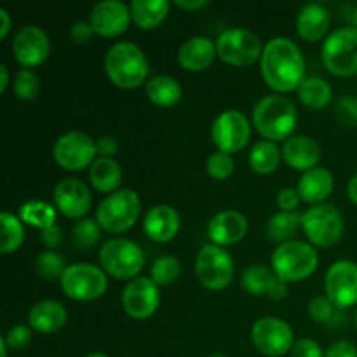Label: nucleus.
Listing matches in <instances>:
<instances>
[{"label":"nucleus","instance_id":"de8ad7c7","mask_svg":"<svg viewBox=\"0 0 357 357\" xmlns=\"http://www.w3.org/2000/svg\"><path fill=\"white\" fill-rule=\"evenodd\" d=\"M326 357H357V349L351 342L337 340L328 347Z\"/></svg>","mask_w":357,"mask_h":357},{"label":"nucleus","instance_id":"20e7f679","mask_svg":"<svg viewBox=\"0 0 357 357\" xmlns=\"http://www.w3.org/2000/svg\"><path fill=\"white\" fill-rule=\"evenodd\" d=\"M319 265V253L312 244L293 239L279 244L272 255V271L281 281L302 282L309 279Z\"/></svg>","mask_w":357,"mask_h":357},{"label":"nucleus","instance_id":"4d7b16f0","mask_svg":"<svg viewBox=\"0 0 357 357\" xmlns=\"http://www.w3.org/2000/svg\"><path fill=\"white\" fill-rule=\"evenodd\" d=\"M352 24H354V28L357 30V7L354 9V14H352Z\"/></svg>","mask_w":357,"mask_h":357},{"label":"nucleus","instance_id":"9d476101","mask_svg":"<svg viewBox=\"0 0 357 357\" xmlns=\"http://www.w3.org/2000/svg\"><path fill=\"white\" fill-rule=\"evenodd\" d=\"M234 260L223 248L206 244L195 258V278L209 291H222L232 282Z\"/></svg>","mask_w":357,"mask_h":357},{"label":"nucleus","instance_id":"aec40b11","mask_svg":"<svg viewBox=\"0 0 357 357\" xmlns=\"http://www.w3.org/2000/svg\"><path fill=\"white\" fill-rule=\"evenodd\" d=\"M248 234V220L243 213L225 209L220 211L208 223V236L213 244L220 248L241 243Z\"/></svg>","mask_w":357,"mask_h":357},{"label":"nucleus","instance_id":"a18cd8bd","mask_svg":"<svg viewBox=\"0 0 357 357\" xmlns=\"http://www.w3.org/2000/svg\"><path fill=\"white\" fill-rule=\"evenodd\" d=\"M93 35L94 30L93 26H91L89 21H77V23H73L72 28H70V37H72V40L79 45L87 44V42L93 38Z\"/></svg>","mask_w":357,"mask_h":357},{"label":"nucleus","instance_id":"6e6d98bb","mask_svg":"<svg viewBox=\"0 0 357 357\" xmlns=\"http://www.w3.org/2000/svg\"><path fill=\"white\" fill-rule=\"evenodd\" d=\"M7 351H9V347H7L6 344V338H0V352H2V356L0 357H7Z\"/></svg>","mask_w":357,"mask_h":357},{"label":"nucleus","instance_id":"79ce46f5","mask_svg":"<svg viewBox=\"0 0 357 357\" xmlns=\"http://www.w3.org/2000/svg\"><path fill=\"white\" fill-rule=\"evenodd\" d=\"M31 328L23 326V324H17V326H13L7 335H3L6 338V344L10 351H23L30 345L31 342Z\"/></svg>","mask_w":357,"mask_h":357},{"label":"nucleus","instance_id":"423d86ee","mask_svg":"<svg viewBox=\"0 0 357 357\" xmlns=\"http://www.w3.org/2000/svg\"><path fill=\"white\" fill-rule=\"evenodd\" d=\"M100 265L105 274L117 281H132L145 265V253L135 241L114 237L100 248Z\"/></svg>","mask_w":357,"mask_h":357},{"label":"nucleus","instance_id":"7c9ffc66","mask_svg":"<svg viewBox=\"0 0 357 357\" xmlns=\"http://www.w3.org/2000/svg\"><path fill=\"white\" fill-rule=\"evenodd\" d=\"M281 160L282 152L279 150L278 143L268 142V139H260L258 143H255L250 152V157H248L251 169L258 174L275 173Z\"/></svg>","mask_w":357,"mask_h":357},{"label":"nucleus","instance_id":"c9c22d12","mask_svg":"<svg viewBox=\"0 0 357 357\" xmlns=\"http://www.w3.org/2000/svg\"><path fill=\"white\" fill-rule=\"evenodd\" d=\"M68 268L65 257L58 251H42L35 260V271L45 281H61L63 274Z\"/></svg>","mask_w":357,"mask_h":357},{"label":"nucleus","instance_id":"2eb2a0df","mask_svg":"<svg viewBox=\"0 0 357 357\" xmlns=\"http://www.w3.org/2000/svg\"><path fill=\"white\" fill-rule=\"evenodd\" d=\"M122 309L129 317L145 321L157 312L160 303L159 286L152 278H136L122 289Z\"/></svg>","mask_w":357,"mask_h":357},{"label":"nucleus","instance_id":"ddd939ff","mask_svg":"<svg viewBox=\"0 0 357 357\" xmlns=\"http://www.w3.org/2000/svg\"><path fill=\"white\" fill-rule=\"evenodd\" d=\"M251 342L260 354L267 357H281L291 352L293 330L286 321L279 317H261L251 328Z\"/></svg>","mask_w":357,"mask_h":357},{"label":"nucleus","instance_id":"1a4fd4ad","mask_svg":"<svg viewBox=\"0 0 357 357\" xmlns=\"http://www.w3.org/2000/svg\"><path fill=\"white\" fill-rule=\"evenodd\" d=\"M302 229L314 246L331 248L344 236V216L331 204L312 206L302 215Z\"/></svg>","mask_w":357,"mask_h":357},{"label":"nucleus","instance_id":"c03bdc74","mask_svg":"<svg viewBox=\"0 0 357 357\" xmlns=\"http://www.w3.org/2000/svg\"><path fill=\"white\" fill-rule=\"evenodd\" d=\"M275 201H278V206L281 211H296L302 199H300V194L296 188H282L278 194Z\"/></svg>","mask_w":357,"mask_h":357},{"label":"nucleus","instance_id":"4be33fe9","mask_svg":"<svg viewBox=\"0 0 357 357\" xmlns=\"http://www.w3.org/2000/svg\"><path fill=\"white\" fill-rule=\"evenodd\" d=\"M281 152L282 160L291 169L302 171V173H307V171L319 166L321 157H323L319 143L310 136H291L284 142Z\"/></svg>","mask_w":357,"mask_h":357},{"label":"nucleus","instance_id":"f8f14e48","mask_svg":"<svg viewBox=\"0 0 357 357\" xmlns=\"http://www.w3.org/2000/svg\"><path fill=\"white\" fill-rule=\"evenodd\" d=\"M96 142L82 131H68L56 139L52 146V157L56 164L65 171H82L93 166L98 159Z\"/></svg>","mask_w":357,"mask_h":357},{"label":"nucleus","instance_id":"09e8293b","mask_svg":"<svg viewBox=\"0 0 357 357\" xmlns=\"http://www.w3.org/2000/svg\"><path fill=\"white\" fill-rule=\"evenodd\" d=\"M61 241H63V232L58 225L49 227V229L42 230L40 232V243L44 244L45 248H49V250L58 248L59 244H61Z\"/></svg>","mask_w":357,"mask_h":357},{"label":"nucleus","instance_id":"cd10ccee","mask_svg":"<svg viewBox=\"0 0 357 357\" xmlns=\"http://www.w3.org/2000/svg\"><path fill=\"white\" fill-rule=\"evenodd\" d=\"M131 16L136 26L142 30H155L166 21L169 14V2L166 0H132Z\"/></svg>","mask_w":357,"mask_h":357},{"label":"nucleus","instance_id":"f03ea898","mask_svg":"<svg viewBox=\"0 0 357 357\" xmlns=\"http://www.w3.org/2000/svg\"><path fill=\"white\" fill-rule=\"evenodd\" d=\"M296 122L298 114L295 103L282 94H268L255 105L253 126L268 142L278 143L291 138Z\"/></svg>","mask_w":357,"mask_h":357},{"label":"nucleus","instance_id":"864d4df0","mask_svg":"<svg viewBox=\"0 0 357 357\" xmlns=\"http://www.w3.org/2000/svg\"><path fill=\"white\" fill-rule=\"evenodd\" d=\"M0 77H2V80H0V93H6L7 86H9V70H7L6 65H0Z\"/></svg>","mask_w":357,"mask_h":357},{"label":"nucleus","instance_id":"a878e982","mask_svg":"<svg viewBox=\"0 0 357 357\" xmlns=\"http://www.w3.org/2000/svg\"><path fill=\"white\" fill-rule=\"evenodd\" d=\"M335 188V178L333 174L330 173L324 167H314V169L307 171V173L302 174L298 181V190L300 199L307 204H324L328 197L333 194Z\"/></svg>","mask_w":357,"mask_h":357},{"label":"nucleus","instance_id":"0eeeda50","mask_svg":"<svg viewBox=\"0 0 357 357\" xmlns=\"http://www.w3.org/2000/svg\"><path fill=\"white\" fill-rule=\"evenodd\" d=\"M321 58L330 73L337 77L357 75V30L354 26L338 28L326 37Z\"/></svg>","mask_w":357,"mask_h":357},{"label":"nucleus","instance_id":"a211bd4d","mask_svg":"<svg viewBox=\"0 0 357 357\" xmlns=\"http://www.w3.org/2000/svg\"><path fill=\"white\" fill-rule=\"evenodd\" d=\"M54 206L65 218L68 220H84V216L89 213L93 197L82 180L77 178H65L59 181L52 192Z\"/></svg>","mask_w":357,"mask_h":357},{"label":"nucleus","instance_id":"bf43d9fd","mask_svg":"<svg viewBox=\"0 0 357 357\" xmlns=\"http://www.w3.org/2000/svg\"><path fill=\"white\" fill-rule=\"evenodd\" d=\"M354 323H356V330H357V310H356V317H354Z\"/></svg>","mask_w":357,"mask_h":357},{"label":"nucleus","instance_id":"dca6fc26","mask_svg":"<svg viewBox=\"0 0 357 357\" xmlns=\"http://www.w3.org/2000/svg\"><path fill=\"white\" fill-rule=\"evenodd\" d=\"M324 289L337 309L357 305V264L351 260L335 261L326 272Z\"/></svg>","mask_w":357,"mask_h":357},{"label":"nucleus","instance_id":"bb28decb","mask_svg":"<svg viewBox=\"0 0 357 357\" xmlns=\"http://www.w3.org/2000/svg\"><path fill=\"white\" fill-rule=\"evenodd\" d=\"M331 24V14L323 3H307L296 17V31L305 42H319L326 37Z\"/></svg>","mask_w":357,"mask_h":357},{"label":"nucleus","instance_id":"393cba45","mask_svg":"<svg viewBox=\"0 0 357 357\" xmlns=\"http://www.w3.org/2000/svg\"><path fill=\"white\" fill-rule=\"evenodd\" d=\"M68 321V312L56 300H42L30 309L28 324L33 331L42 335H52L61 330Z\"/></svg>","mask_w":357,"mask_h":357},{"label":"nucleus","instance_id":"2f4dec72","mask_svg":"<svg viewBox=\"0 0 357 357\" xmlns=\"http://www.w3.org/2000/svg\"><path fill=\"white\" fill-rule=\"evenodd\" d=\"M296 93H298L300 101L312 110L326 108L333 100V89L321 77H305Z\"/></svg>","mask_w":357,"mask_h":357},{"label":"nucleus","instance_id":"f257e3e1","mask_svg":"<svg viewBox=\"0 0 357 357\" xmlns=\"http://www.w3.org/2000/svg\"><path fill=\"white\" fill-rule=\"evenodd\" d=\"M260 73L275 94H288L298 91L300 84L305 80V59L291 38L275 37L265 44Z\"/></svg>","mask_w":357,"mask_h":357},{"label":"nucleus","instance_id":"8fccbe9b","mask_svg":"<svg viewBox=\"0 0 357 357\" xmlns=\"http://www.w3.org/2000/svg\"><path fill=\"white\" fill-rule=\"evenodd\" d=\"M96 146H98V155L107 157V159H114V155L119 150L117 139L112 138V136H101V138H98Z\"/></svg>","mask_w":357,"mask_h":357},{"label":"nucleus","instance_id":"4468645a","mask_svg":"<svg viewBox=\"0 0 357 357\" xmlns=\"http://www.w3.org/2000/svg\"><path fill=\"white\" fill-rule=\"evenodd\" d=\"M211 138L218 152H241L251 139V122L239 110L222 112L211 126Z\"/></svg>","mask_w":357,"mask_h":357},{"label":"nucleus","instance_id":"ea45409f","mask_svg":"<svg viewBox=\"0 0 357 357\" xmlns=\"http://www.w3.org/2000/svg\"><path fill=\"white\" fill-rule=\"evenodd\" d=\"M234 169H236V162L229 153L215 152L208 157V162H206V171H208L209 176L220 181L232 176Z\"/></svg>","mask_w":357,"mask_h":357},{"label":"nucleus","instance_id":"f3484780","mask_svg":"<svg viewBox=\"0 0 357 357\" xmlns=\"http://www.w3.org/2000/svg\"><path fill=\"white\" fill-rule=\"evenodd\" d=\"M49 52H51V42L40 26L28 24L20 28V31L14 35L13 54L23 68L30 70L40 66L47 59Z\"/></svg>","mask_w":357,"mask_h":357},{"label":"nucleus","instance_id":"f704fd0d","mask_svg":"<svg viewBox=\"0 0 357 357\" xmlns=\"http://www.w3.org/2000/svg\"><path fill=\"white\" fill-rule=\"evenodd\" d=\"M0 223H2V243H0V253L13 255L21 248L24 241V227L20 216L14 213L2 211L0 215Z\"/></svg>","mask_w":357,"mask_h":357},{"label":"nucleus","instance_id":"a19ab883","mask_svg":"<svg viewBox=\"0 0 357 357\" xmlns=\"http://www.w3.org/2000/svg\"><path fill=\"white\" fill-rule=\"evenodd\" d=\"M335 309L337 307L333 305L328 296H314L309 303V316L314 323L317 324H324V323H330L335 316Z\"/></svg>","mask_w":357,"mask_h":357},{"label":"nucleus","instance_id":"c85d7f7f","mask_svg":"<svg viewBox=\"0 0 357 357\" xmlns=\"http://www.w3.org/2000/svg\"><path fill=\"white\" fill-rule=\"evenodd\" d=\"M146 98L152 101L153 105L162 108L174 107L180 103L181 91L180 82L171 75H153L150 77L149 82L145 84Z\"/></svg>","mask_w":357,"mask_h":357},{"label":"nucleus","instance_id":"9b49d317","mask_svg":"<svg viewBox=\"0 0 357 357\" xmlns=\"http://www.w3.org/2000/svg\"><path fill=\"white\" fill-rule=\"evenodd\" d=\"M218 58L230 66H250L261 58V40L246 28H227L216 40Z\"/></svg>","mask_w":357,"mask_h":357},{"label":"nucleus","instance_id":"6ab92c4d","mask_svg":"<svg viewBox=\"0 0 357 357\" xmlns=\"http://www.w3.org/2000/svg\"><path fill=\"white\" fill-rule=\"evenodd\" d=\"M131 9L121 0H103L93 7L89 23L94 33L105 38H114L124 33L131 23Z\"/></svg>","mask_w":357,"mask_h":357},{"label":"nucleus","instance_id":"58836bf2","mask_svg":"<svg viewBox=\"0 0 357 357\" xmlns=\"http://www.w3.org/2000/svg\"><path fill=\"white\" fill-rule=\"evenodd\" d=\"M14 93L21 101H33L40 93V79L31 70H20L14 77Z\"/></svg>","mask_w":357,"mask_h":357},{"label":"nucleus","instance_id":"72a5a7b5","mask_svg":"<svg viewBox=\"0 0 357 357\" xmlns=\"http://www.w3.org/2000/svg\"><path fill=\"white\" fill-rule=\"evenodd\" d=\"M20 220L42 232V230L56 225L58 209L45 201H28L20 208Z\"/></svg>","mask_w":357,"mask_h":357},{"label":"nucleus","instance_id":"49530a36","mask_svg":"<svg viewBox=\"0 0 357 357\" xmlns=\"http://www.w3.org/2000/svg\"><path fill=\"white\" fill-rule=\"evenodd\" d=\"M338 114L349 124H357V100L356 98H344L338 101Z\"/></svg>","mask_w":357,"mask_h":357},{"label":"nucleus","instance_id":"13d9d810","mask_svg":"<svg viewBox=\"0 0 357 357\" xmlns=\"http://www.w3.org/2000/svg\"><path fill=\"white\" fill-rule=\"evenodd\" d=\"M84 357H108V356L100 354V352H93V354H87V356H84Z\"/></svg>","mask_w":357,"mask_h":357},{"label":"nucleus","instance_id":"5fc2aeb1","mask_svg":"<svg viewBox=\"0 0 357 357\" xmlns=\"http://www.w3.org/2000/svg\"><path fill=\"white\" fill-rule=\"evenodd\" d=\"M347 195H349V199H351V201L357 206V174H356L354 178H352L351 181H349Z\"/></svg>","mask_w":357,"mask_h":357},{"label":"nucleus","instance_id":"e433bc0d","mask_svg":"<svg viewBox=\"0 0 357 357\" xmlns=\"http://www.w3.org/2000/svg\"><path fill=\"white\" fill-rule=\"evenodd\" d=\"M101 239V227L98 225L96 220L84 218L75 223L72 230L73 246L80 251L93 250Z\"/></svg>","mask_w":357,"mask_h":357},{"label":"nucleus","instance_id":"412c9836","mask_svg":"<svg viewBox=\"0 0 357 357\" xmlns=\"http://www.w3.org/2000/svg\"><path fill=\"white\" fill-rule=\"evenodd\" d=\"M181 227L180 215L173 206L157 204L143 218V232L153 243H169L178 236Z\"/></svg>","mask_w":357,"mask_h":357},{"label":"nucleus","instance_id":"5701e85b","mask_svg":"<svg viewBox=\"0 0 357 357\" xmlns=\"http://www.w3.org/2000/svg\"><path fill=\"white\" fill-rule=\"evenodd\" d=\"M243 288L253 296H271L282 300L288 296V284L275 275L274 271L265 265H251L243 272Z\"/></svg>","mask_w":357,"mask_h":357},{"label":"nucleus","instance_id":"7ed1b4c3","mask_svg":"<svg viewBox=\"0 0 357 357\" xmlns=\"http://www.w3.org/2000/svg\"><path fill=\"white\" fill-rule=\"evenodd\" d=\"M149 61L142 49L132 42H117L105 56V72L115 87L124 91L138 89L146 84Z\"/></svg>","mask_w":357,"mask_h":357},{"label":"nucleus","instance_id":"6e6552de","mask_svg":"<svg viewBox=\"0 0 357 357\" xmlns=\"http://www.w3.org/2000/svg\"><path fill=\"white\" fill-rule=\"evenodd\" d=\"M63 293L75 302H94L101 298L108 288V279L103 268L93 264H73L63 274Z\"/></svg>","mask_w":357,"mask_h":357},{"label":"nucleus","instance_id":"39448f33","mask_svg":"<svg viewBox=\"0 0 357 357\" xmlns=\"http://www.w3.org/2000/svg\"><path fill=\"white\" fill-rule=\"evenodd\" d=\"M142 215V199L131 188L117 190L100 202L96 222L108 234H124L136 225Z\"/></svg>","mask_w":357,"mask_h":357},{"label":"nucleus","instance_id":"b1692460","mask_svg":"<svg viewBox=\"0 0 357 357\" xmlns=\"http://www.w3.org/2000/svg\"><path fill=\"white\" fill-rule=\"evenodd\" d=\"M216 56V44L208 37H192L178 49V63L187 72H202L209 68Z\"/></svg>","mask_w":357,"mask_h":357},{"label":"nucleus","instance_id":"473e14b6","mask_svg":"<svg viewBox=\"0 0 357 357\" xmlns=\"http://www.w3.org/2000/svg\"><path fill=\"white\" fill-rule=\"evenodd\" d=\"M302 227V215L296 211H279L268 220L267 236L268 239L278 244H284L293 241Z\"/></svg>","mask_w":357,"mask_h":357},{"label":"nucleus","instance_id":"4c0bfd02","mask_svg":"<svg viewBox=\"0 0 357 357\" xmlns=\"http://www.w3.org/2000/svg\"><path fill=\"white\" fill-rule=\"evenodd\" d=\"M181 274V264L178 258L169 257V255H164L159 257L153 261L152 268H150V275H152V281L157 286H169L173 282L178 281Z\"/></svg>","mask_w":357,"mask_h":357},{"label":"nucleus","instance_id":"c756f323","mask_svg":"<svg viewBox=\"0 0 357 357\" xmlns=\"http://www.w3.org/2000/svg\"><path fill=\"white\" fill-rule=\"evenodd\" d=\"M89 181L101 194H114L122 181L121 166L114 159L98 157L89 167Z\"/></svg>","mask_w":357,"mask_h":357},{"label":"nucleus","instance_id":"3c124183","mask_svg":"<svg viewBox=\"0 0 357 357\" xmlns=\"http://www.w3.org/2000/svg\"><path fill=\"white\" fill-rule=\"evenodd\" d=\"M174 6L183 10H199L209 6L208 0H174Z\"/></svg>","mask_w":357,"mask_h":357},{"label":"nucleus","instance_id":"37998d69","mask_svg":"<svg viewBox=\"0 0 357 357\" xmlns=\"http://www.w3.org/2000/svg\"><path fill=\"white\" fill-rule=\"evenodd\" d=\"M289 357H326V354L317 342L310 340V338H302V340L295 342Z\"/></svg>","mask_w":357,"mask_h":357},{"label":"nucleus","instance_id":"603ef678","mask_svg":"<svg viewBox=\"0 0 357 357\" xmlns=\"http://www.w3.org/2000/svg\"><path fill=\"white\" fill-rule=\"evenodd\" d=\"M0 38H6L10 31V16L6 9H0Z\"/></svg>","mask_w":357,"mask_h":357}]
</instances>
